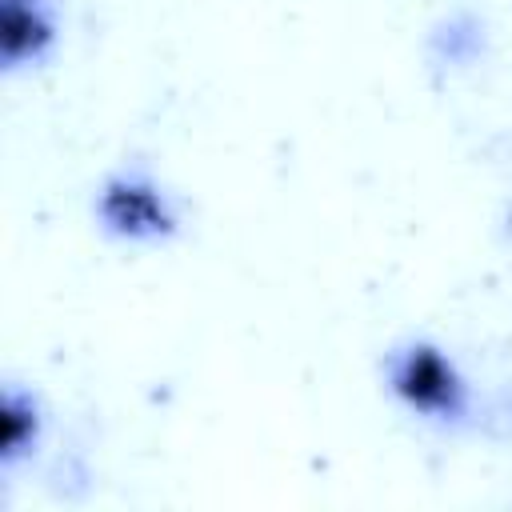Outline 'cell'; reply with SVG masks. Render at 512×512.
I'll return each instance as SVG.
<instances>
[{"label": "cell", "instance_id": "6da1fadb", "mask_svg": "<svg viewBox=\"0 0 512 512\" xmlns=\"http://www.w3.org/2000/svg\"><path fill=\"white\" fill-rule=\"evenodd\" d=\"M388 392L420 420L440 428H464L476 412V392L464 368L432 340H404L384 356Z\"/></svg>", "mask_w": 512, "mask_h": 512}, {"label": "cell", "instance_id": "7a4b0ae2", "mask_svg": "<svg viewBox=\"0 0 512 512\" xmlns=\"http://www.w3.org/2000/svg\"><path fill=\"white\" fill-rule=\"evenodd\" d=\"M96 220L108 236L120 240H168L180 228L176 200L140 168H120L112 172L100 192H96Z\"/></svg>", "mask_w": 512, "mask_h": 512}, {"label": "cell", "instance_id": "3957f363", "mask_svg": "<svg viewBox=\"0 0 512 512\" xmlns=\"http://www.w3.org/2000/svg\"><path fill=\"white\" fill-rule=\"evenodd\" d=\"M56 44L52 0H0V60L8 72L36 64Z\"/></svg>", "mask_w": 512, "mask_h": 512}, {"label": "cell", "instance_id": "277c9868", "mask_svg": "<svg viewBox=\"0 0 512 512\" xmlns=\"http://www.w3.org/2000/svg\"><path fill=\"white\" fill-rule=\"evenodd\" d=\"M44 436V408L36 392L8 384L0 396V464L12 468L16 460L32 456Z\"/></svg>", "mask_w": 512, "mask_h": 512}]
</instances>
